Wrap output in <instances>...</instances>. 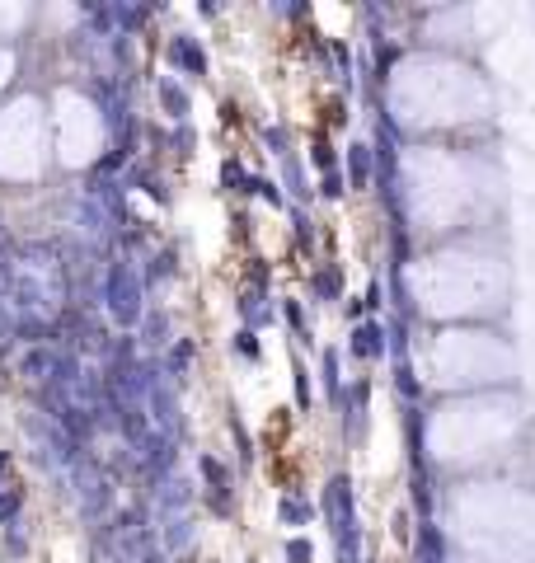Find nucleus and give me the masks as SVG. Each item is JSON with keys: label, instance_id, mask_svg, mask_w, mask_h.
<instances>
[{"label": "nucleus", "instance_id": "obj_13", "mask_svg": "<svg viewBox=\"0 0 535 563\" xmlns=\"http://www.w3.org/2000/svg\"><path fill=\"white\" fill-rule=\"evenodd\" d=\"M240 315H245V329H259V324H273V305H263V287H249L240 296Z\"/></svg>", "mask_w": 535, "mask_h": 563}, {"label": "nucleus", "instance_id": "obj_32", "mask_svg": "<svg viewBox=\"0 0 535 563\" xmlns=\"http://www.w3.org/2000/svg\"><path fill=\"white\" fill-rule=\"evenodd\" d=\"M287 320L296 334H306V310H301V301H287Z\"/></svg>", "mask_w": 535, "mask_h": 563}, {"label": "nucleus", "instance_id": "obj_23", "mask_svg": "<svg viewBox=\"0 0 535 563\" xmlns=\"http://www.w3.org/2000/svg\"><path fill=\"white\" fill-rule=\"evenodd\" d=\"M198 470L207 474V484H212V488H230V479H226V465H221V460H212V456H198Z\"/></svg>", "mask_w": 535, "mask_h": 563}, {"label": "nucleus", "instance_id": "obj_3", "mask_svg": "<svg viewBox=\"0 0 535 563\" xmlns=\"http://www.w3.org/2000/svg\"><path fill=\"white\" fill-rule=\"evenodd\" d=\"M71 484H76V507L80 517L90 521H104L108 512H113V474L104 470V465H94L90 456H80L76 465H71Z\"/></svg>", "mask_w": 535, "mask_h": 563}, {"label": "nucleus", "instance_id": "obj_17", "mask_svg": "<svg viewBox=\"0 0 535 563\" xmlns=\"http://www.w3.org/2000/svg\"><path fill=\"white\" fill-rule=\"evenodd\" d=\"M188 540H193V521L188 517H174L165 526V549H174V554H179V549H188Z\"/></svg>", "mask_w": 535, "mask_h": 563}, {"label": "nucleus", "instance_id": "obj_36", "mask_svg": "<svg viewBox=\"0 0 535 563\" xmlns=\"http://www.w3.org/2000/svg\"><path fill=\"white\" fill-rule=\"evenodd\" d=\"M362 563H367V559H362Z\"/></svg>", "mask_w": 535, "mask_h": 563}, {"label": "nucleus", "instance_id": "obj_30", "mask_svg": "<svg viewBox=\"0 0 535 563\" xmlns=\"http://www.w3.org/2000/svg\"><path fill=\"white\" fill-rule=\"evenodd\" d=\"M291 226H296V240H301V249H306L310 240H315V230H310V221H306V212H291Z\"/></svg>", "mask_w": 535, "mask_h": 563}, {"label": "nucleus", "instance_id": "obj_19", "mask_svg": "<svg viewBox=\"0 0 535 563\" xmlns=\"http://www.w3.org/2000/svg\"><path fill=\"white\" fill-rule=\"evenodd\" d=\"M282 179H287L291 198H306V174H301V160H296V155H287V160H282Z\"/></svg>", "mask_w": 535, "mask_h": 563}, {"label": "nucleus", "instance_id": "obj_35", "mask_svg": "<svg viewBox=\"0 0 535 563\" xmlns=\"http://www.w3.org/2000/svg\"><path fill=\"white\" fill-rule=\"evenodd\" d=\"M418 563H442V559H418Z\"/></svg>", "mask_w": 535, "mask_h": 563}, {"label": "nucleus", "instance_id": "obj_27", "mask_svg": "<svg viewBox=\"0 0 535 563\" xmlns=\"http://www.w3.org/2000/svg\"><path fill=\"white\" fill-rule=\"evenodd\" d=\"M291 376H296V404L306 409V404H310V376H306V366L296 362V366H291Z\"/></svg>", "mask_w": 535, "mask_h": 563}, {"label": "nucleus", "instance_id": "obj_24", "mask_svg": "<svg viewBox=\"0 0 535 563\" xmlns=\"http://www.w3.org/2000/svg\"><path fill=\"white\" fill-rule=\"evenodd\" d=\"M395 385H399V395H404V399H418V395H423V385L413 381L409 362H399V366H395Z\"/></svg>", "mask_w": 535, "mask_h": 563}, {"label": "nucleus", "instance_id": "obj_22", "mask_svg": "<svg viewBox=\"0 0 535 563\" xmlns=\"http://www.w3.org/2000/svg\"><path fill=\"white\" fill-rule=\"evenodd\" d=\"M141 277H146V282H165V277H174V254L160 249V254L151 259V273H141Z\"/></svg>", "mask_w": 535, "mask_h": 563}, {"label": "nucleus", "instance_id": "obj_33", "mask_svg": "<svg viewBox=\"0 0 535 563\" xmlns=\"http://www.w3.org/2000/svg\"><path fill=\"white\" fill-rule=\"evenodd\" d=\"M15 334V315H10V305L0 301V338H10Z\"/></svg>", "mask_w": 535, "mask_h": 563}, {"label": "nucleus", "instance_id": "obj_18", "mask_svg": "<svg viewBox=\"0 0 535 563\" xmlns=\"http://www.w3.org/2000/svg\"><path fill=\"white\" fill-rule=\"evenodd\" d=\"M221 188H230V193H245L249 188V174L240 160H226V165H221Z\"/></svg>", "mask_w": 535, "mask_h": 563}, {"label": "nucleus", "instance_id": "obj_12", "mask_svg": "<svg viewBox=\"0 0 535 563\" xmlns=\"http://www.w3.org/2000/svg\"><path fill=\"white\" fill-rule=\"evenodd\" d=\"M155 90H160V104H165L169 118H174V122L188 118V108H193V104H188V90L179 85V80H174V76H160V85H155Z\"/></svg>", "mask_w": 535, "mask_h": 563}, {"label": "nucleus", "instance_id": "obj_8", "mask_svg": "<svg viewBox=\"0 0 535 563\" xmlns=\"http://www.w3.org/2000/svg\"><path fill=\"white\" fill-rule=\"evenodd\" d=\"M169 61H174V66H184L188 76H207V52H202L193 38H184V33H179V38H169Z\"/></svg>", "mask_w": 535, "mask_h": 563}, {"label": "nucleus", "instance_id": "obj_29", "mask_svg": "<svg viewBox=\"0 0 535 563\" xmlns=\"http://www.w3.org/2000/svg\"><path fill=\"white\" fill-rule=\"evenodd\" d=\"M310 160L324 169V174H334V151H329V141H315V151H310Z\"/></svg>", "mask_w": 535, "mask_h": 563}, {"label": "nucleus", "instance_id": "obj_4", "mask_svg": "<svg viewBox=\"0 0 535 563\" xmlns=\"http://www.w3.org/2000/svg\"><path fill=\"white\" fill-rule=\"evenodd\" d=\"M188 503H193V484H188L184 474H165V479H155V507H160L165 517H184Z\"/></svg>", "mask_w": 535, "mask_h": 563}, {"label": "nucleus", "instance_id": "obj_25", "mask_svg": "<svg viewBox=\"0 0 535 563\" xmlns=\"http://www.w3.org/2000/svg\"><path fill=\"white\" fill-rule=\"evenodd\" d=\"M263 141H268V151L282 155V160L291 155V137H287V127H268V132H263Z\"/></svg>", "mask_w": 535, "mask_h": 563}, {"label": "nucleus", "instance_id": "obj_28", "mask_svg": "<svg viewBox=\"0 0 535 563\" xmlns=\"http://www.w3.org/2000/svg\"><path fill=\"white\" fill-rule=\"evenodd\" d=\"M235 352H240V357H259V338H254V329H240V334H235Z\"/></svg>", "mask_w": 535, "mask_h": 563}, {"label": "nucleus", "instance_id": "obj_20", "mask_svg": "<svg viewBox=\"0 0 535 563\" xmlns=\"http://www.w3.org/2000/svg\"><path fill=\"white\" fill-rule=\"evenodd\" d=\"M324 390H329V399H343V376H338V352L334 348L324 352Z\"/></svg>", "mask_w": 535, "mask_h": 563}, {"label": "nucleus", "instance_id": "obj_6", "mask_svg": "<svg viewBox=\"0 0 535 563\" xmlns=\"http://www.w3.org/2000/svg\"><path fill=\"white\" fill-rule=\"evenodd\" d=\"M324 517L334 521V526L352 521V484L343 479V474H334V479H329V488H324Z\"/></svg>", "mask_w": 535, "mask_h": 563}, {"label": "nucleus", "instance_id": "obj_9", "mask_svg": "<svg viewBox=\"0 0 535 563\" xmlns=\"http://www.w3.org/2000/svg\"><path fill=\"white\" fill-rule=\"evenodd\" d=\"M193 352H198V343H193V338H179V343H169L165 366H160V371L169 376V385H174V390L188 381V362H193Z\"/></svg>", "mask_w": 535, "mask_h": 563}, {"label": "nucleus", "instance_id": "obj_5", "mask_svg": "<svg viewBox=\"0 0 535 563\" xmlns=\"http://www.w3.org/2000/svg\"><path fill=\"white\" fill-rule=\"evenodd\" d=\"M348 352L352 357H362V362H381L385 357V329L381 324H357L348 338Z\"/></svg>", "mask_w": 535, "mask_h": 563}, {"label": "nucleus", "instance_id": "obj_10", "mask_svg": "<svg viewBox=\"0 0 535 563\" xmlns=\"http://www.w3.org/2000/svg\"><path fill=\"white\" fill-rule=\"evenodd\" d=\"M141 352H169V320L165 315H155V310H146L141 315Z\"/></svg>", "mask_w": 535, "mask_h": 563}, {"label": "nucleus", "instance_id": "obj_31", "mask_svg": "<svg viewBox=\"0 0 535 563\" xmlns=\"http://www.w3.org/2000/svg\"><path fill=\"white\" fill-rule=\"evenodd\" d=\"M343 193H348V188H343V174H324V198H343Z\"/></svg>", "mask_w": 535, "mask_h": 563}, {"label": "nucleus", "instance_id": "obj_2", "mask_svg": "<svg viewBox=\"0 0 535 563\" xmlns=\"http://www.w3.org/2000/svg\"><path fill=\"white\" fill-rule=\"evenodd\" d=\"M24 432H29V442H33V456H38V465L43 470H71L80 456H85V446L66 432L52 413L43 409H29L24 413Z\"/></svg>", "mask_w": 535, "mask_h": 563}, {"label": "nucleus", "instance_id": "obj_1", "mask_svg": "<svg viewBox=\"0 0 535 563\" xmlns=\"http://www.w3.org/2000/svg\"><path fill=\"white\" fill-rule=\"evenodd\" d=\"M146 277H141L137 259L132 254H118V259L104 268V291H99V305H104V315L118 329H137L141 315H146Z\"/></svg>", "mask_w": 535, "mask_h": 563}, {"label": "nucleus", "instance_id": "obj_14", "mask_svg": "<svg viewBox=\"0 0 535 563\" xmlns=\"http://www.w3.org/2000/svg\"><path fill=\"white\" fill-rule=\"evenodd\" d=\"M315 512H320V507L306 503V498H296V493H287V498L277 503V517H282V526H306Z\"/></svg>", "mask_w": 535, "mask_h": 563}, {"label": "nucleus", "instance_id": "obj_15", "mask_svg": "<svg viewBox=\"0 0 535 563\" xmlns=\"http://www.w3.org/2000/svg\"><path fill=\"white\" fill-rule=\"evenodd\" d=\"M338 287H343V277H338L334 263H329V268H320V273H310V291H315L320 301H338Z\"/></svg>", "mask_w": 535, "mask_h": 563}, {"label": "nucleus", "instance_id": "obj_21", "mask_svg": "<svg viewBox=\"0 0 535 563\" xmlns=\"http://www.w3.org/2000/svg\"><path fill=\"white\" fill-rule=\"evenodd\" d=\"M287 563H315V545L306 535H291L287 540Z\"/></svg>", "mask_w": 535, "mask_h": 563}, {"label": "nucleus", "instance_id": "obj_16", "mask_svg": "<svg viewBox=\"0 0 535 563\" xmlns=\"http://www.w3.org/2000/svg\"><path fill=\"white\" fill-rule=\"evenodd\" d=\"M348 165H352V188H367L371 183V146H348Z\"/></svg>", "mask_w": 535, "mask_h": 563}, {"label": "nucleus", "instance_id": "obj_7", "mask_svg": "<svg viewBox=\"0 0 535 563\" xmlns=\"http://www.w3.org/2000/svg\"><path fill=\"white\" fill-rule=\"evenodd\" d=\"M52 357H57V343H38V348H29L24 357H19V376L33 385H47V376H52Z\"/></svg>", "mask_w": 535, "mask_h": 563}, {"label": "nucleus", "instance_id": "obj_34", "mask_svg": "<svg viewBox=\"0 0 535 563\" xmlns=\"http://www.w3.org/2000/svg\"><path fill=\"white\" fill-rule=\"evenodd\" d=\"M390 61H395V47H381V52H376V66H381V76H385V66H390Z\"/></svg>", "mask_w": 535, "mask_h": 563}, {"label": "nucleus", "instance_id": "obj_26", "mask_svg": "<svg viewBox=\"0 0 535 563\" xmlns=\"http://www.w3.org/2000/svg\"><path fill=\"white\" fill-rule=\"evenodd\" d=\"M277 188H282V183H273V179H249L245 193H259L263 202H273V207H277V202H282V193H277Z\"/></svg>", "mask_w": 535, "mask_h": 563}, {"label": "nucleus", "instance_id": "obj_11", "mask_svg": "<svg viewBox=\"0 0 535 563\" xmlns=\"http://www.w3.org/2000/svg\"><path fill=\"white\" fill-rule=\"evenodd\" d=\"M334 545H338V563H362V526H357V517L334 526Z\"/></svg>", "mask_w": 535, "mask_h": 563}]
</instances>
